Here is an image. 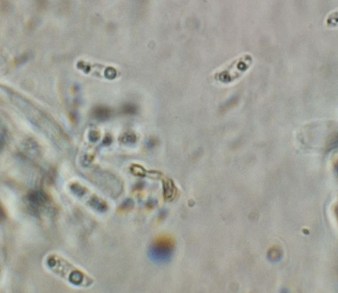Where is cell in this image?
Returning <instances> with one entry per match:
<instances>
[{
    "label": "cell",
    "instance_id": "4",
    "mask_svg": "<svg viewBox=\"0 0 338 293\" xmlns=\"http://www.w3.org/2000/svg\"><path fill=\"white\" fill-rule=\"evenodd\" d=\"M283 256V252L279 247L275 246L272 247L268 250L267 254V257L272 262H277L281 259Z\"/></svg>",
    "mask_w": 338,
    "mask_h": 293
},
{
    "label": "cell",
    "instance_id": "3",
    "mask_svg": "<svg viewBox=\"0 0 338 293\" xmlns=\"http://www.w3.org/2000/svg\"><path fill=\"white\" fill-rule=\"evenodd\" d=\"M177 188L171 180H167L164 182L163 195L166 200H171L176 195Z\"/></svg>",
    "mask_w": 338,
    "mask_h": 293
},
{
    "label": "cell",
    "instance_id": "2",
    "mask_svg": "<svg viewBox=\"0 0 338 293\" xmlns=\"http://www.w3.org/2000/svg\"><path fill=\"white\" fill-rule=\"evenodd\" d=\"M175 247L173 238L167 235L161 236L153 242L148 251V255L155 263H167L173 257Z\"/></svg>",
    "mask_w": 338,
    "mask_h": 293
},
{
    "label": "cell",
    "instance_id": "5",
    "mask_svg": "<svg viewBox=\"0 0 338 293\" xmlns=\"http://www.w3.org/2000/svg\"><path fill=\"white\" fill-rule=\"evenodd\" d=\"M326 24L328 27H338V10L332 12L326 18Z\"/></svg>",
    "mask_w": 338,
    "mask_h": 293
},
{
    "label": "cell",
    "instance_id": "1",
    "mask_svg": "<svg viewBox=\"0 0 338 293\" xmlns=\"http://www.w3.org/2000/svg\"><path fill=\"white\" fill-rule=\"evenodd\" d=\"M253 63L251 55H241L217 70L215 73V77L225 83L233 82L245 73Z\"/></svg>",
    "mask_w": 338,
    "mask_h": 293
}]
</instances>
